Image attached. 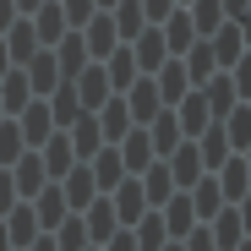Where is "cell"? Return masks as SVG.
<instances>
[{
    "label": "cell",
    "mask_w": 251,
    "mask_h": 251,
    "mask_svg": "<svg viewBox=\"0 0 251 251\" xmlns=\"http://www.w3.org/2000/svg\"><path fill=\"white\" fill-rule=\"evenodd\" d=\"M88 251H104V246H88Z\"/></svg>",
    "instance_id": "cell-42"
},
{
    "label": "cell",
    "mask_w": 251,
    "mask_h": 251,
    "mask_svg": "<svg viewBox=\"0 0 251 251\" xmlns=\"http://www.w3.org/2000/svg\"><path fill=\"white\" fill-rule=\"evenodd\" d=\"M191 17V27H197V38H207V33H213V27H224L229 17H224V6H219V0H202V6L197 11H186Z\"/></svg>",
    "instance_id": "cell-23"
},
{
    "label": "cell",
    "mask_w": 251,
    "mask_h": 251,
    "mask_svg": "<svg viewBox=\"0 0 251 251\" xmlns=\"http://www.w3.org/2000/svg\"><path fill=\"white\" fill-rule=\"evenodd\" d=\"M219 6H224V17H240V11L251 6V0H219Z\"/></svg>",
    "instance_id": "cell-34"
},
{
    "label": "cell",
    "mask_w": 251,
    "mask_h": 251,
    "mask_svg": "<svg viewBox=\"0 0 251 251\" xmlns=\"http://www.w3.org/2000/svg\"><path fill=\"white\" fill-rule=\"evenodd\" d=\"M240 153H246V175H251V142H246V148H240Z\"/></svg>",
    "instance_id": "cell-40"
},
{
    "label": "cell",
    "mask_w": 251,
    "mask_h": 251,
    "mask_svg": "<svg viewBox=\"0 0 251 251\" xmlns=\"http://www.w3.org/2000/svg\"><path fill=\"white\" fill-rule=\"evenodd\" d=\"M93 6H115V0H93Z\"/></svg>",
    "instance_id": "cell-41"
},
{
    "label": "cell",
    "mask_w": 251,
    "mask_h": 251,
    "mask_svg": "<svg viewBox=\"0 0 251 251\" xmlns=\"http://www.w3.org/2000/svg\"><path fill=\"white\" fill-rule=\"evenodd\" d=\"M55 66H60V76H76L82 66H88V44H82V33H71V44H60Z\"/></svg>",
    "instance_id": "cell-25"
},
{
    "label": "cell",
    "mask_w": 251,
    "mask_h": 251,
    "mask_svg": "<svg viewBox=\"0 0 251 251\" xmlns=\"http://www.w3.org/2000/svg\"><path fill=\"white\" fill-rule=\"evenodd\" d=\"M22 71H27V76L38 82V88H50V82L60 76V66H55V55H27V60H22Z\"/></svg>",
    "instance_id": "cell-27"
},
{
    "label": "cell",
    "mask_w": 251,
    "mask_h": 251,
    "mask_svg": "<svg viewBox=\"0 0 251 251\" xmlns=\"http://www.w3.org/2000/svg\"><path fill=\"white\" fill-rule=\"evenodd\" d=\"M202 126H213V115H207V104H202V93L191 88V93L180 99V131H186V137H197Z\"/></svg>",
    "instance_id": "cell-17"
},
{
    "label": "cell",
    "mask_w": 251,
    "mask_h": 251,
    "mask_svg": "<svg viewBox=\"0 0 251 251\" xmlns=\"http://www.w3.org/2000/svg\"><path fill=\"white\" fill-rule=\"evenodd\" d=\"M224 137H229V148H246V142H251V109H229Z\"/></svg>",
    "instance_id": "cell-30"
},
{
    "label": "cell",
    "mask_w": 251,
    "mask_h": 251,
    "mask_svg": "<svg viewBox=\"0 0 251 251\" xmlns=\"http://www.w3.org/2000/svg\"><path fill=\"white\" fill-rule=\"evenodd\" d=\"M93 120H99V137H104V142H120V137L137 126L131 109H126V99H104V104L93 109Z\"/></svg>",
    "instance_id": "cell-6"
},
{
    "label": "cell",
    "mask_w": 251,
    "mask_h": 251,
    "mask_svg": "<svg viewBox=\"0 0 251 251\" xmlns=\"http://www.w3.org/2000/svg\"><path fill=\"white\" fill-rule=\"evenodd\" d=\"M27 93H33V88H27V71H11V76H6V88H0V109L17 115V109L27 104Z\"/></svg>",
    "instance_id": "cell-24"
},
{
    "label": "cell",
    "mask_w": 251,
    "mask_h": 251,
    "mask_svg": "<svg viewBox=\"0 0 251 251\" xmlns=\"http://www.w3.org/2000/svg\"><path fill=\"white\" fill-rule=\"evenodd\" d=\"M33 44H38V33H33V22L11 27V38H6V55H11V66H22V60L33 55Z\"/></svg>",
    "instance_id": "cell-26"
},
{
    "label": "cell",
    "mask_w": 251,
    "mask_h": 251,
    "mask_svg": "<svg viewBox=\"0 0 251 251\" xmlns=\"http://www.w3.org/2000/svg\"><path fill=\"white\" fill-rule=\"evenodd\" d=\"M17 126H22V142H27V148L50 137V115L38 109V104H22V109H17Z\"/></svg>",
    "instance_id": "cell-20"
},
{
    "label": "cell",
    "mask_w": 251,
    "mask_h": 251,
    "mask_svg": "<svg viewBox=\"0 0 251 251\" xmlns=\"http://www.w3.org/2000/svg\"><path fill=\"white\" fill-rule=\"evenodd\" d=\"M197 153H202V170H219V164L229 158V137L219 131V126H202V148Z\"/></svg>",
    "instance_id": "cell-19"
},
{
    "label": "cell",
    "mask_w": 251,
    "mask_h": 251,
    "mask_svg": "<svg viewBox=\"0 0 251 251\" xmlns=\"http://www.w3.org/2000/svg\"><path fill=\"white\" fill-rule=\"evenodd\" d=\"M148 158H153V142H148V131H142V126L120 137V164H126L131 175H142V170H148Z\"/></svg>",
    "instance_id": "cell-11"
},
{
    "label": "cell",
    "mask_w": 251,
    "mask_h": 251,
    "mask_svg": "<svg viewBox=\"0 0 251 251\" xmlns=\"http://www.w3.org/2000/svg\"><path fill=\"white\" fill-rule=\"evenodd\" d=\"M44 148H50V153H44V175H50V180H60L71 164H76V153H71V142H66V137H44Z\"/></svg>",
    "instance_id": "cell-18"
},
{
    "label": "cell",
    "mask_w": 251,
    "mask_h": 251,
    "mask_svg": "<svg viewBox=\"0 0 251 251\" xmlns=\"http://www.w3.org/2000/svg\"><path fill=\"white\" fill-rule=\"evenodd\" d=\"M224 76H229L235 99H251V50H246V55H235V66H229Z\"/></svg>",
    "instance_id": "cell-28"
},
{
    "label": "cell",
    "mask_w": 251,
    "mask_h": 251,
    "mask_svg": "<svg viewBox=\"0 0 251 251\" xmlns=\"http://www.w3.org/2000/svg\"><path fill=\"white\" fill-rule=\"evenodd\" d=\"M131 60H137V71H158L164 60H170V44H164L158 22H148V27L131 38Z\"/></svg>",
    "instance_id": "cell-2"
},
{
    "label": "cell",
    "mask_w": 251,
    "mask_h": 251,
    "mask_svg": "<svg viewBox=\"0 0 251 251\" xmlns=\"http://www.w3.org/2000/svg\"><path fill=\"white\" fill-rule=\"evenodd\" d=\"M11 71V55H6V44H0V76H6Z\"/></svg>",
    "instance_id": "cell-38"
},
{
    "label": "cell",
    "mask_w": 251,
    "mask_h": 251,
    "mask_svg": "<svg viewBox=\"0 0 251 251\" xmlns=\"http://www.w3.org/2000/svg\"><path fill=\"white\" fill-rule=\"evenodd\" d=\"M22 251H55V235H38L33 246H22Z\"/></svg>",
    "instance_id": "cell-35"
},
{
    "label": "cell",
    "mask_w": 251,
    "mask_h": 251,
    "mask_svg": "<svg viewBox=\"0 0 251 251\" xmlns=\"http://www.w3.org/2000/svg\"><path fill=\"white\" fill-rule=\"evenodd\" d=\"M120 99H126V109H131V120H137V126H148V120L164 109V99H158V88H153V76H148V71H142L131 88L120 93Z\"/></svg>",
    "instance_id": "cell-3"
},
{
    "label": "cell",
    "mask_w": 251,
    "mask_h": 251,
    "mask_svg": "<svg viewBox=\"0 0 251 251\" xmlns=\"http://www.w3.org/2000/svg\"><path fill=\"white\" fill-rule=\"evenodd\" d=\"M88 22H93V27H88V38H82V44H88V55H93V60H104V55H109V50L120 44V33H115L109 11H93Z\"/></svg>",
    "instance_id": "cell-10"
},
{
    "label": "cell",
    "mask_w": 251,
    "mask_h": 251,
    "mask_svg": "<svg viewBox=\"0 0 251 251\" xmlns=\"http://www.w3.org/2000/svg\"><path fill=\"white\" fill-rule=\"evenodd\" d=\"M104 197H109V207H115V219H126V224H137V219H142V207H148L142 180H120V186L104 191Z\"/></svg>",
    "instance_id": "cell-8"
},
{
    "label": "cell",
    "mask_w": 251,
    "mask_h": 251,
    "mask_svg": "<svg viewBox=\"0 0 251 251\" xmlns=\"http://www.w3.org/2000/svg\"><path fill=\"white\" fill-rule=\"evenodd\" d=\"M6 170H11V186H17V197H22V202H33L38 191L50 186V175H44V158H38L33 148H22V158H17V164H6Z\"/></svg>",
    "instance_id": "cell-1"
},
{
    "label": "cell",
    "mask_w": 251,
    "mask_h": 251,
    "mask_svg": "<svg viewBox=\"0 0 251 251\" xmlns=\"http://www.w3.org/2000/svg\"><path fill=\"white\" fill-rule=\"evenodd\" d=\"M104 251H137V235H109Z\"/></svg>",
    "instance_id": "cell-33"
},
{
    "label": "cell",
    "mask_w": 251,
    "mask_h": 251,
    "mask_svg": "<svg viewBox=\"0 0 251 251\" xmlns=\"http://www.w3.org/2000/svg\"><path fill=\"white\" fill-rule=\"evenodd\" d=\"M0 251H11V240H6V224H0Z\"/></svg>",
    "instance_id": "cell-39"
},
{
    "label": "cell",
    "mask_w": 251,
    "mask_h": 251,
    "mask_svg": "<svg viewBox=\"0 0 251 251\" xmlns=\"http://www.w3.org/2000/svg\"><path fill=\"white\" fill-rule=\"evenodd\" d=\"M0 120H6V109H0Z\"/></svg>",
    "instance_id": "cell-43"
},
{
    "label": "cell",
    "mask_w": 251,
    "mask_h": 251,
    "mask_svg": "<svg viewBox=\"0 0 251 251\" xmlns=\"http://www.w3.org/2000/svg\"><path fill=\"white\" fill-rule=\"evenodd\" d=\"M93 240H88V224H82V213H66L60 224H55V251H88Z\"/></svg>",
    "instance_id": "cell-14"
},
{
    "label": "cell",
    "mask_w": 251,
    "mask_h": 251,
    "mask_svg": "<svg viewBox=\"0 0 251 251\" xmlns=\"http://www.w3.org/2000/svg\"><path fill=\"white\" fill-rule=\"evenodd\" d=\"M175 191V175H170V164H153V170H142V197H148V207H158L164 197Z\"/></svg>",
    "instance_id": "cell-16"
},
{
    "label": "cell",
    "mask_w": 251,
    "mask_h": 251,
    "mask_svg": "<svg viewBox=\"0 0 251 251\" xmlns=\"http://www.w3.org/2000/svg\"><path fill=\"white\" fill-rule=\"evenodd\" d=\"M11 11H17L11 0H0V27H11Z\"/></svg>",
    "instance_id": "cell-36"
},
{
    "label": "cell",
    "mask_w": 251,
    "mask_h": 251,
    "mask_svg": "<svg viewBox=\"0 0 251 251\" xmlns=\"http://www.w3.org/2000/svg\"><path fill=\"white\" fill-rule=\"evenodd\" d=\"M137 6H142V17H148V22H164V17L175 11V0H137Z\"/></svg>",
    "instance_id": "cell-31"
},
{
    "label": "cell",
    "mask_w": 251,
    "mask_h": 251,
    "mask_svg": "<svg viewBox=\"0 0 251 251\" xmlns=\"http://www.w3.org/2000/svg\"><path fill=\"white\" fill-rule=\"evenodd\" d=\"M60 197H66V207L71 213H82L93 197H99V186H93V170H82V164H71V170L60 175Z\"/></svg>",
    "instance_id": "cell-5"
},
{
    "label": "cell",
    "mask_w": 251,
    "mask_h": 251,
    "mask_svg": "<svg viewBox=\"0 0 251 251\" xmlns=\"http://www.w3.org/2000/svg\"><path fill=\"white\" fill-rule=\"evenodd\" d=\"M22 126H17V115H6V120H0V164H17L22 158Z\"/></svg>",
    "instance_id": "cell-22"
},
{
    "label": "cell",
    "mask_w": 251,
    "mask_h": 251,
    "mask_svg": "<svg viewBox=\"0 0 251 251\" xmlns=\"http://www.w3.org/2000/svg\"><path fill=\"white\" fill-rule=\"evenodd\" d=\"M38 235H44V229H38V213H33L27 202H11V207H6V240H11V251L33 246Z\"/></svg>",
    "instance_id": "cell-4"
},
{
    "label": "cell",
    "mask_w": 251,
    "mask_h": 251,
    "mask_svg": "<svg viewBox=\"0 0 251 251\" xmlns=\"http://www.w3.org/2000/svg\"><path fill=\"white\" fill-rule=\"evenodd\" d=\"M82 224H88V240L93 246H104L115 229H120V219H115V207H109V197H93L88 207H82Z\"/></svg>",
    "instance_id": "cell-7"
},
{
    "label": "cell",
    "mask_w": 251,
    "mask_h": 251,
    "mask_svg": "<svg viewBox=\"0 0 251 251\" xmlns=\"http://www.w3.org/2000/svg\"><path fill=\"white\" fill-rule=\"evenodd\" d=\"M235 213H240V229L251 235V191H246V197H235Z\"/></svg>",
    "instance_id": "cell-32"
},
{
    "label": "cell",
    "mask_w": 251,
    "mask_h": 251,
    "mask_svg": "<svg viewBox=\"0 0 251 251\" xmlns=\"http://www.w3.org/2000/svg\"><path fill=\"white\" fill-rule=\"evenodd\" d=\"M11 6H17L22 17H27V11H38V6H44V0H11Z\"/></svg>",
    "instance_id": "cell-37"
},
{
    "label": "cell",
    "mask_w": 251,
    "mask_h": 251,
    "mask_svg": "<svg viewBox=\"0 0 251 251\" xmlns=\"http://www.w3.org/2000/svg\"><path fill=\"white\" fill-rule=\"evenodd\" d=\"M219 170H224V175H213V180H219V191H224V202H235V197H246V186H251V175H246V158H235V153H229V158L219 164Z\"/></svg>",
    "instance_id": "cell-13"
},
{
    "label": "cell",
    "mask_w": 251,
    "mask_h": 251,
    "mask_svg": "<svg viewBox=\"0 0 251 251\" xmlns=\"http://www.w3.org/2000/svg\"><path fill=\"white\" fill-rule=\"evenodd\" d=\"M164 240H170V229H164L158 207H153V213H142V219H137V251H158Z\"/></svg>",
    "instance_id": "cell-21"
},
{
    "label": "cell",
    "mask_w": 251,
    "mask_h": 251,
    "mask_svg": "<svg viewBox=\"0 0 251 251\" xmlns=\"http://www.w3.org/2000/svg\"><path fill=\"white\" fill-rule=\"evenodd\" d=\"M120 175H126V164H120V153H109V142H104L99 158H93V186H99V191H115Z\"/></svg>",
    "instance_id": "cell-15"
},
{
    "label": "cell",
    "mask_w": 251,
    "mask_h": 251,
    "mask_svg": "<svg viewBox=\"0 0 251 251\" xmlns=\"http://www.w3.org/2000/svg\"><path fill=\"white\" fill-rule=\"evenodd\" d=\"M33 213H38V229H55V224L71 213V207H66V197H60V180H50L44 191H38V207H33Z\"/></svg>",
    "instance_id": "cell-12"
},
{
    "label": "cell",
    "mask_w": 251,
    "mask_h": 251,
    "mask_svg": "<svg viewBox=\"0 0 251 251\" xmlns=\"http://www.w3.org/2000/svg\"><path fill=\"white\" fill-rule=\"evenodd\" d=\"M60 22H66V17H60V6H38V22H33V33L44 38V44H55V38H60Z\"/></svg>",
    "instance_id": "cell-29"
},
{
    "label": "cell",
    "mask_w": 251,
    "mask_h": 251,
    "mask_svg": "<svg viewBox=\"0 0 251 251\" xmlns=\"http://www.w3.org/2000/svg\"><path fill=\"white\" fill-rule=\"evenodd\" d=\"M158 33H164V44H170V55H186V50H191V38H197V27H191L186 6L164 17V22H158Z\"/></svg>",
    "instance_id": "cell-9"
}]
</instances>
